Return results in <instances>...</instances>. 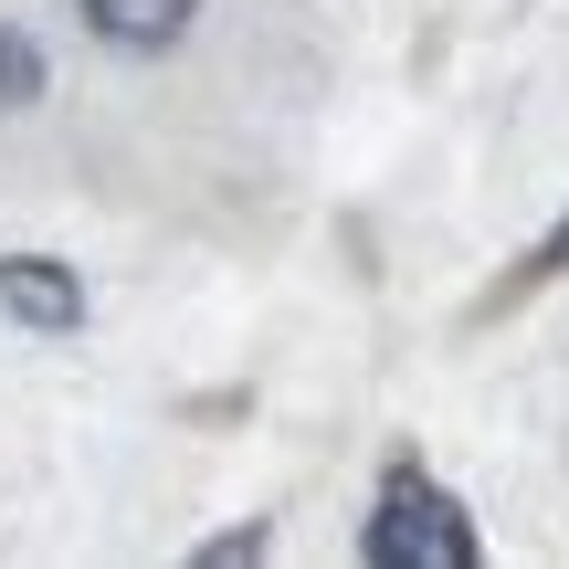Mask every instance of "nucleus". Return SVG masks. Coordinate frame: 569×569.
<instances>
[{
  "instance_id": "4",
  "label": "nucleus",
  "mask_w": 569,
  "mask_h": 569,
  "mask_svg": "<svg viewBox=\"0 0 569 569\" xmlns=\"http://www.w3.org/2000/svg\"><path fill=\"white\" fill-rule=\"evenodd\" d=\"M42 96V53L21 32H0V106H32Z\"/></svg>"
},
{
  "instance_id": "1",
  "label": "nucleus",
  "mask_w": 569,
  "mask_h": 569,
  "mask_svg": "<svg viewBox=\"0 0 569 569\" xmlns=\"http://www.w3.org/2000/svg\"><path fill=\"white\" fill-rule=\"evenodd\" d=\"M380 569H475L486 549H475V517L453 507L443 486H422V475H390L380 486V517H369L359 538Z\"/></svg>"
},
{
  "instance_id": "3",
  "label": "nucleus",
  "mask_w": 569,
  "mask_h": 569,
  "mask_svg": "<svg viewBox=\"0 0 569 569\" xmlns=\"http://www.w3.org/2000/svg\"><path fill=\"white\" fill-rule=\"evenodd\" d=\"M0 306H11L21 327H42V338H53V327L84 317V284L63 274L53 253H11V264H0Z\"/></svg>"
},
{
  "instance_id": "5",
  "label": "nucleus",
  "mask_w": 569,
  "mask_h": 569,
  "mask_svg": "<svg viewBox=\"0 0 569 569\" xmlns=\"http://www.w3.org/2000/svg\"><path fill=\"white\" fill-rule=\"evenodd\" d=\"M538 274H569V222L549 232V243H538Z\"/></svg>"
},
{
  "instance_id": "2",
  "label": "nucleus",
  "mask_w": 569,
  "mask_h": 569,
  "mask_svg": "<svg viewBox=\"0 0 569 569\" xmlns=\"http://www.w3.org/2000/svg\"><path fill=\"white\" fill-rule=\"evenodd\" d=\"M74 11H84V32L117 42V53H169V42L201 21V0H74Z\"/></svg>"
}]
</instances>
